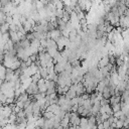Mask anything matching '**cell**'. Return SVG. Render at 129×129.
Returning a JSON list of instances; mask_svg holds the SVG:
<instances>
[{
    "mask_svg": "<svg viewBox=\"0 0 129 129\" xmlns=\"http://www.w3.org/2000/svg\"><path fill=\"white\" fill-rule=\"evenodd\" d=\"M16 117H18V118H22V117H25V113H24V110L23 109H21L17 114H16Z\"/></svg>",
    "mask_w": 129,
    "mask_h": 129,
    "instance_id": "obj_26",
    "label": "cell"
},
{
    "mask_svg": "<svg viewBox=\"0 0 129 129\" xmlns=\"http://www.w3.org/2000/svg\"><path fill=\"white\" fill-rule=\"evenodd\" d=\"M8 33H9L10 40H11L13 43H16V42L19 41V38H18V36H17L16 31H8Z\"/></svg>",
    "mask_w": 129,
    "mask_h": 129,
    "instance_id": "obj_6",
    "label": "cell"
},
{
    "mask_svg": "<svg viewBox=\"0 0 129 129\" xmlns=\"http://www.w3.org/2000/svg\"><path fill=\"white\" fill-rule=\"evenodd\" d=\"M3 58H4V54H0V63H2Z\"/></svg>",
    "mask_w": 129,
    "mask_h": 129,
    "instance_id": "obj_32",
    "label": "cell"
},
{
    "mask_svg": "<svg viewBox=\"0 0 129 129\" xmlns=\"http://www.w3.org/2000/svg\"><path fill=\"white\" fill-rule=\"evenodd\" d=\"M63 66L64 64H61V63H58L56 62L55 64H53V71L55 74H59L61 72H63Z\"/></svg>",
    "mask_w": 129,
    "mask_h": 129,
    "instance_id": "obj_8",
    "label": "cell"
},
{
    "mask_svg": "<svg viewBox=\"0 0 129 129\" xmlns=\"http://www.w3.org/2000/svg\"><path fill=\"white\" fill-rule=\"evenodd\" d=\"M2 83H3V80H1V79H0V87H1V85H2Z\"/></svg>",
    "mask_w": 129,
    "mask_h": 129,
    "instance_id": "obj_35",
    "label": "cell"
},
{
    "mask_svg": "<svg viewBox=\"0 0 129 129\" xmlns=\"http://www.w3.org/2000/svg\"><path fill=\"white\" fill-rule=\"evenodd\" d=\"M102 96H103L104 99H109V98L111 97L108 87H105V88H104V90H103V92H102Z\"/></svg>",
    "mask_w": 129,
    "mask_h": 129,
    "instance_id": "obj_12",
    "label": "cell"
},
{
    "mask_svg": "<svg viewBox=\"0 0 129 129\" xmlns=\"http://www.w3.org/2000/svg\"><path fill=\"white\" fill-rule=\"evenodd\" d=\"M33 129H41V127H39V126H34Z\"/></svg>",
    "mask_w": 129,
    "mask_h": 129,
    "instance_id": "obj_33",
    "label": "cell"
},
{
    "mask_svg": "<svg viewBox=\"0 0 129 129\" xmlns=\"http://www.w3.org/2000/svg\"><path fill=\"white\" fill-rule=\"evenodd\" d=\"M55 129H64V128H63L62 126H60V125H59V126H58V127H56Z\"/></svg>",
    "mask_w": 129,
    "mask_h": 129,
    "instance_id": "obj_34",
    "label": "cell"
},
{
    "mask_svg": "<svg viewBox=\"0 0 129 129\" xmlns=\"http://www.w3.org/2000/svg\"><path fill=\"white\" fill-rule=\"evenodd\" d=\"M83 110H84V107H83V106H79V107H78V110H77V112H76V113H77L79 116H81V114H82Z\"/></svg>",
    "mask_w": 129,
    "mask_h": 129,
    "instance_id": "obj_29",
    "label": "cell"
},
{
    "mask_svg": "<svg viewBox=\"0 0 129 129\" xmlns=\"http://www.w3.org/2000/svg\"><path fill=\"white\" fill-rule=\"evenodd\" d=\"M8 31H9V24H8V23L4 22L3 24L0 25V32H1L2 34L8 32Z\"/></svg>",
    "mask_w": 129,
    "mask_h": 129,
    "instance_id": "obj_10",
    "label": "cell"
},
{
    "mask_svg": "<svg viewBox=\"0 0 129 129\" xmlns=\"http://www.w3.org/2000/svg\"><path fill=\"white\" fill-rule=\"evenodd\" d=\"M28 99V95L26 93H21L18 97H17V101H21V102H25Z\"/></svg>",
    "mask_w": 129,
    "mask_h": 129,
    "instance_id": "obj_15",
    "label": "cell"
},
{
    "mask_svg": "<svg viewBox=\"0 0 129 129\" xmlns=\"http://www.w3.org/2000/svg\"><path fill=\"white\" fill-rule=\"evenodd\" d=\"M9 31H17V26L14 23L9 24Z\"/></svg>",
    "mask_w": 129,
    "mask_h": 129,
    "instance_id": "obj_25",
    "label": "cell"
},
{
    "mask_svg": "<svg viewBox=\"0 0 129 129\" xmlns=\"http://www.w3.org/2000/svg\"><path fill=\"white\" fill-rule=\"evenodd\" d=\"M70 17H71V15H70L68 12H66V11L63 10V12H62V17H61L62 21H64L66 23L69 22V21H70Z\"/></svg>",
    "mask_w": 129,
    "mask_h": 129,
    "instance_id": "obj_17",
    "label": "cell"
},
{
    "mask_svg": "<svg viewBox=\"0 0 129 129\" xmlns=\"http://www.w3.org/2000/svg\"><path fill=\"white\" fill-rule=\"evenodd\" d=\"M97 129H104L103 124H102V123H101V124H98V125H97Z\"/></svg>",
    "mask_w": 129,
    "mask_h": 129,
    "instance_id": "obj_31",
    "label": "cell"
},
{
    "mask_svg": "<svg viewBox=\"0 0 129 129\" xmlns=\"http://www.w3.org/2000/svg\"><path fill=\"white\" fill-rule=\"evenodd\" d=\"M109 62V58H108V55H103L99 60H98V64H97V68L98 69H102L104 67H106V64Z\"/></svg>",
    "mask_w": 129,
    "mask_h": 129,
    "instance_id": "obj_3",
    "label": "cell"
},
{
    "mask_svg": "<svg viewBox=\"0 0 129 129\" xmlns=\"http://www.w3.org/2000/svg\"><path fill=\"white\" fill-rule=\"evenodd\" d=\"M77 18H78V20H81L83 18H86V12L85 11H81V12L77 13Z\"/></svg>",
    "mask_w": 129,
    "mask_h": 129,
    "instance_id": "obj_20",
    "label": "cell"
},
{
    "mask_svg": "<svg viewBox=\"0 0 129 129\" xmlns=\"http://www.w3.org/2000/svg\"><path fill=\"white\" fill-rule=\"evenodd\" d=\"M122 129H128V128H122Z\"/></svg>",
    "mask_w": 129,
    "mask_h": 129,
    "instance_id": "obj_37",
    "label": "cell"
},
{
    "mask_svg": "<svg viewBox=\"0 0 129 129\" xmlns=\"http://www.w3.org/2000/svg\"><path fill=\"white\" fill-rule=\"evenodd\" d=\"M40 78H41V77H40V75H39V73H38V72H37V73H35V74H33V75L30 77L31 82H32V83H35V84L37 83V81H38Z\"/></svg>",
    "mask_w": 129,
    "mask_h": 129,
    "instance_id": "obj_14",
    "label": "cell"
},
{
    "mask_svg": "<svg viewBox=\"0 0 129 129\" xmlns=\"http://www.w3.org/2000/svg\"><path fill=\"white\" fill-rule=\"evenodd\" d=\"M20 63H21V61H20L19 59H17L16 61H14V62L11 64L10 69H11L12 71H15V70H17V69H19V68H20Z\"/></svg>",
    "mask_w": 129,
    "mask_h": 129,
    "instance_id": "obj_16",
    "label": "cell"
},
{
    "mask_svg": "<svg viewBox=\"0 0 129 129\" xmlns=\"http://www.w3.org/2000/svg\"><path fill=\"white\" fill-rule=\"evenodd\" d=\"M53 4H54V6H55V8L56 9H58V10H62L63 9V3L60 1V0H53Z\"/></svg>",
    "mask_w": 129,
    "mask_h": 129,
    "instance_id": "obj_11",
    "label": "cell"
},
{
    "mask_svg": "<svg viewBox=\"0 0 129 129\" xmlns=\"http://www.w3.org/2000/svg\"><path fill=\"white\" fill-rule=\"evenodd\" d=\"M41 129H42V128H41Z\"/></svg>",
    "mask_w": 129,
    "mask_h": 129,
    "instance_id": "obj_38",
    "label": "cell"
},
{
    "mask_svg": "<svg viewBox=\"0 0 129 129\" xmlns=\"http://www.w3.org/2000/svg\"><path fill=\"white\" fill-rule=\"evenodd\" d=\"M1 39L3 40V42H4V43H5V42H7V41L10 39V37H9V33H8V32L3 33V34L1 35Z\"/></svg>",
    "mask_w": 129,
    "mask_h": 129,
    "instance_id": "obj_19",
    "label": "cell"
},
{
    "mask_svg": "<svg viewBox=\"0 0 129 129\" xmlns=\"http://www.w3.org/2000/svg\"><path fill=\"white\" fill-rule=\"evenodd\" d=\"M75 90H76V95L77 96H81L82 94L86 93V88L84 87V85H83L82 82L75 85Z\"/></svg>",
    "mask_w": 129,
    "mask_h": 129,
    "instance_id": "obj_1",
    "label": "cell"
},
{
    "mask_svg": "<svg viewBox=\"0 0 129 129\" xmlns=\"http://www.w3.org/2000/svg\"><path fill=\"white\" fill-rule=\"evenodd\" d=\"M49 34H50V39H52V40H54L55 42L57 41V39L60 37V31L58 30V29H53V30H51V31H49Z\"/></svg>",
    "mask_w": 129,
    "mask_h": 129,
    "instance_id": "obj_5",
    "label": "cell"
},
{
    "mask_svg": "<svg viewBox=\"0 0 129 129\" xmlns=\"http://www.w3.org/2000/svg\"><path fill=\"white\" fill-rule=\"evenodd\" d=\"M128 125H129V119L127 117L123 120V128H128Z\"/></svg>",
    "mask_w": 129,
    "mask_h": 129,
    "instance_id": "obj_27",
    "label": "cell"
},
{
    "mask_svg": "<svg viewBox=\"0 0 129 129\" xmlns=\"http://www.w3.org/2000/svg\"><path fill=\"white\" fill-rule=\"evenodd\" d=\"M46 44H47L46 38H42V39H40V40H39V45H40V46H42V47L46 48Z\"/></svg>",
    "mask_w": 129,
    "mask_h": 129,
    "instance_id": "obj_24",
    "label": "cell"
},
{
    "mask_svg": "<svg viewBox=\"0 0 129 129\" xmlns=\"http://www.w3.org/2000/svg\"><path fill=\"white\" fill-rule=\"evenodd\" d=\"M77 95H76V90H75V85H72L70 88H69V90H68V92L64 94V97H66V99H69V100H71V99H73L74 97H76Z\"/></svg>",
    "mask_w": 129,
    "mask_h": 129,
    "instance_id": "obj_2",
    "label": "cell"
},
{
    "mask_svg": "<svg viewBox=\"0 0 129 129\" xmlns=\"http://www.w3.org/2000/svg\"><path fill=\"white\" fill-rule=\"evenodd\" d=\"M82 106L84 107V109H87V110H91V108H92V104H91V102H90V100H89V99L84 100V102H83V105H82Z\"/></svg>",
    "mask_w": 129,
    "mask_h": 129,
    "instance_id": "obj_13",
    "label": "cell"
},
{
    "mask_svg": "<svg viewBox=\"0 0 129 129\" xmlns=\"http://www.w3.org/2000/svg\"><path fill=\"white\" fill-rule=\"evenodd\" d=\"M41 116H42L44 119L48 120V119L53 118V117H54V114H53L52 112H48V111H42V112H41Z\"/></svg>",
    "mask_w": 129,
    "mask_h": 129,
    "instance_id": "obj_9",
    "label": "cell"
},
{
    "mask_svg": "<svg viewBox=\"0 0 129 129\" xmlns=\"http://www.w3.org/2000/svg\"><path fill=\"white\" fill-rule=\"evenodd\" d=\"M13 76H14V72L11 69H5V76H4L5 82H11Z\"/></svg>",
    "mask_w": 129,
    "mask_h": 129,
    "instance_id": "obj_4",
    "label": "cell"
},
{
    "mask_svg": "<svg viewBox=\"0 0 129 129\" xmlns=\"http://www.w3.org/2000/svg\"><path fill=\"white\" fill-rule=\"evenodd\" d=\"M111 109H112V112L115 113L117 111H120L121 110V105L120 103L119 104H115V105H111Z\"/></svg>",
    "mask_w": 129,
    "mask_h": 129,
    "instance_id": "obj_18",
    "label": "cell"
},
{
    "mask_svg": "<svg viewBox=\"0 0 129 129\" xmlns=\"http://www.w3.org/2000/svg\"><path fill=\"white\" fill-rule=\"evenodd\" d=\"M115 128H119V129L123 128V121L118 119V120L115 122Z\"/></svg>",
    "mask_w": 129,
    "mask_h": 129,
    "instance_id": "obj_22",
    "label": "cell"
},
{
    "mask_svg": "<svg viewBox=\"0 0 129 129\" xmlns=\"http://www.w3.org/2000/svg\"><path fill=\"white\" fill-rule=\"evenodd\" d=\"M90 1H91V2H92V3H93V2H94V0H90Z\"/></svg>",
    "mask_w": 129,
    "mask_h": 129,
    "instance_id": "obj_36",
    "label": "cell"
},
{
    "mask_svg": "<svg viewBox=\"0 0 129 129\" xmlns=\"http://www.w3.org/2000/svg\"><path fill=\"white\" fill-rule=\"evenodd\" d=\"M5 19H6V14L4 12L0 11V25L5 22Z\"/></svg>",
    "mask_w": 129,
    "mask_h": 129,
    "instance_id": "obj_21",
    "label": "cell"
},
{
    "mask_svg": "<svg viewBox=\"0 0 129 129\" xmlns=\"http://www.w3.org/2000/svg\"><path fill=\"white\" fill-rule=\"evenodd\" d=\"M15 105H16L17 107H19L20 109H23V105H24V103L21 102V101H16V102H15Z\"/></svg>",
    "mask_w": 129,
    "mask_h": 129,
    "instance_id": "obj_28",
    "label": "cell"
},
{
    "mask_svg": "<svg viewBox=\"0 0 129 129\" xmlns=\"http://www.w3.org/2000/svg\"><path fill=\"white\" fill-rule=\"evenodd\" d=\"M0 3H1L2 6H5V5H7L8 3H10V0H0Z\"/></svg>",
    "mask_w": 129,
    "mask_h": 129,
    "instance_id": "obj_30",
    "label": "cell"
},
{
    "mask_svg": "<svg viewBox=\"0 0 129 129\" xmlns=\"http://www.w3.org/2000/svg\"><path fill=\"white\" fill-rule=\"evenodd\" d=\"M25 38H26L27 40H29V41H32V40L34 39V37H33V34H32V32H27V33L25 34Z\"/></svg>",
    "mask_w": 129,
    "mask_h": 129,
    "instance_id": "obj_23",
    "label": "cell"
},
{
    "mask_svg": "<svg viewBox=\"0 0 129 129\" xmlns=\"http://www.w3.org/2000/svg\"><path fill=\"white\" fill-rule=\"evenodd\" d=\"M19 44H20V46H21L22 48H24V49H27V48L30 47V41L27 40L26 38H25V39H21V40H19Z\"/></svg>",
    "mask_w": 129,
    "mask_h": 129,
    "instance_id": "obj_7",
    "label": "cell"
}]
</instances>
